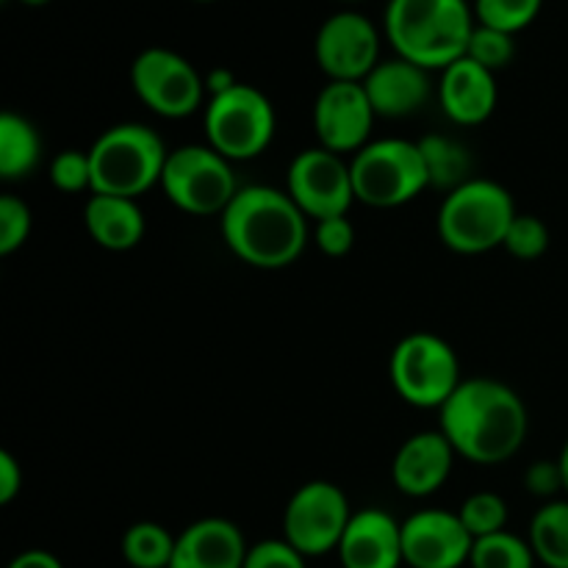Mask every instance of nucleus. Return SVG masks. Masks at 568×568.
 <instances>
[{"instance_id":"25","label":"nucleus","mask_w":568,"mask_h":568,"mask_svg":"<svg viewBox=\"0 0 568 568\" xmlns=\"http://www.w3.org/2000/svg\"><path fill=\"white\" fill-rule=\"evenodd\" d=\"M178 538L155 521H136L122 536V558L131 568H170Z\"/></svg>"},{"instance_id":"39","label":"nucleus","mask_w":568,"mask_h":568,"mask_svg":"<svg viewBox=\"0 0 568 568\" xmlns=\"http://www.w3.org/2000/svg\"><path fill=\"white\" fill-rule=\"evenodd\" d=\"M560 475H564V491H568V442L564 444V449H560Z\"/></svg>"},{"instance_id":"11","label":"nucleus","mask_w":568,"mask_h":568,"mask_svg":"<svg viewBox=\"0 0 568 568\" xmlns=\"http://www.w3.org/2000/svg\"><path fill=\"white\" fill-rule=\"evenodd\" d=\"M131 87L153 114L183 120L200 109L205 78L197 67L170 48H148L133 59Z\"/></svg>"},{"instance_id":"33","label":"nucleus","mask_w":568,"mask_h":568,"mask_svg":"<svg viewBox=\"0 0 568 568\" xmlns=\"http://www.w3.org/2000/svg\"><path fill=\"white\" fill-rule=\"evenodd\" d=\"M305 555L297 552L286 538H270L250 547L247 564L244 568H308Z\"/></svg>"},{"instance_id":"32","label":"nucleus","mask_w":568,"mask_h":568,"mask_svg":"<svg viewBox=\"0 0 568 568\" xmlns=\"http://www.w3.org/2000/svg\"><path fill=\"white\" fill-rule=\"evenodd\" d=\"M31 209L14 194L0 197V255H11L31 236Z\"/></svg>"},{"instance_id":"24","label":"nucleus","mask_w":568,"mask_h":568,"mask_svg":"<svg viewBox=\"0 0 568 568\" xmlns=\"http://www.w3.org/2000/svg\"><path fill=\"white\" fill-rule=\"evenodd\" d=\"M530 547L547 568H568V503L552 499L530 521Z\"/></svg>"},{"instance_id":"31","label":"nucleus","mask_w":568,"mask_h":568,"mask_svg":"<svg viewBox=\"0 0 568 568\" xmlns=\"http://www.w3.org/2000/svg\"><path fill=\"white\" fill-rule=\"evenodd\" d=\"M50 183L64 194L92 192V161L83 150H64L50 161Z\"/></svg>"},{"instance_id":"12","label":"nucleus","mask_w":568,"mask_h":568,"mask_svg":"<svg viewBox=\"0 0 568 568\" xmlns=\"http://www.w3.org/2000/svg\"><path fill=\"white\" fill-rule=\"evenodd\" d=\"M286 192L314 222L347 216L349 205L355 203L349 164L325 148H308L294 155L286 172Z\"/></svg>"},{"instance_id":"35","label":"nucleus","mask_w":568,"mask_h":568,"mask_svg":"<svg viewBox=\"0 0 568 568\" xmlns=\"http://www.w3.org/2000/svg\"><path fill=\"white\" fill-rule=\"evenodd\" d=\"M525 488L536 497H555L564 488L558 460H538L525 471Z\"/></svg>"},{"instance_id":"22","label":"nucleus","mask_w":568,"mask_h":568,"mask_svg":"<svg viewBox=\"0 0 568 568\" xmlns=\"http://www.w3.org/2000/svg\"><path fill=\"white\" fill-rule=\"evenodd\" d=\"M42 159V139L26 116L6 111L0 114V178L20 181L31 175Z\"/></svg>"},{"instance_id":"28","label":"nucleus","mask_w":568,"mask_h":568,"mask_svg":"<svg viewBox=\"0 0 568 568\" xmlns=\"http://www.w3.org/2000/svg\"><path fill=\"white\" fill-rule=\"evenodd\" d=\"M458 516L475 541L508 530V503L494 491H477L466 497Z\"/></svg>"},{"instance_id":"37","label":"nucleus","mask_w":568,"mask_h":568,"mask_svg":"<svg viewBox=\"0 0 568 568\" xmlns=\"http://www.w3.org/2000/svg\"><path fill=\"white\" fill-rule=\"evenodd\" d=\"M9 568H64L61 560L53 552H44V549H28V552L17 555L11 560Z\"/></svg>"},{"instance_id":"16","label":"nucleus","mask_w":568,"mask_h":568,"mask_svg":"<svg viewBox=\"0 0 568 568\" xmlns=\"http://www.w3.org/2000/svg\"><path fill=\"white\" fill-rule=\"evenodd\" d=\"M458 453L442 430H425L405 438L392 460L394 488L405 497H430L453 475Z\"/></svg>"},{"instance_id":"1","label":"nucleus","mask_w":568,"mask_h":568,"mask_svg":"<svg viewBox=\"0 0 568 568\" xmlns=\"http://www.w3.org/2000/svg\"><path fill=\"white\" fill-rule=\"evenodd\" d=\"M438 430L460 458L497 466L525 444L530 419L519 394L494 377H466L438 410Z\"/></svg>"},{"instance_id":"27","label":"nucleus","mask_w":568,"mask_h":568,"mask_svg":"<svg viewBox=\"0 0 568 568\" xmlns=\"http://www.w3.org/2000/svg\"><path fill=\"white\" fill-rule=\"evenodd\" d=\"M541 6L544 0H475L471 9H475L477 26L516 37L536 22V17L541 14Z\"/></svg>"},{"instance_id":"2","label":"nucleus","mask_w":568,"mask_h":568,"mask_svg":"<svg viewBox=\"0 0 568 568\" xmlns=\"http://www.w3.org/2000/svg\"><path fill=\"white\" fill-rule=\"evenodd\" d=\"M227 250L255 270H286L308 244V216L288 192L272 186H244L220 220Z\"/></svg>"},{"instance_id":"10","label":"nucleus","mask_w":568,"mask_h":568,"mask_svg":"<svg viewBox=\"0 0 568 568\" xmlns=\"http://www.w3.org/2000/svg\"><path fill=\"white\" fill-rule=\"evenodd\" d=\"M355 510L336 483L311 480L300 486L283 510V538L305 558L336 552Z\"/></svg>"},{"instance_id":"6","label":"nucleus","mask_w":568,"mask_h":568,"mask_svg":"<svg viewBox=\"0 0 568 568\" xmlns=\"http://www.w3.org/2000/svg\"><path fill=\"white\" fill-rule=\"evenodd\" d=\"M388 377L403 403L425 410H442L464 383L453 344L430 331L399 338L388 361Z\"/></svg>"},{"instance_id":"30","label":"nucleus","mask_w":568,"mask_h":568,"mask_svg":"<svg viewBox=\"0 0 568 568\" xmlns=\"http://www.w3.org/2000/svg\"><path fill=\"white\" fill-rule=\"evenodd\" d=\"M466 55L471 61H477L486 70L497 72L503 67H508L516 55V42L510 33L494 31V28L477 26L475 33L469 39V48H466Z\"/></svg>"},{"instance_id":"17","label":"nucleus","mask_w":568,"mask_h":568,"mask_svg":"<svg viewBox=\"0 0 568 568\" xmlns=\"http://www.w3.org/2000/svg\"><path fill=\"white\" fill-rule=\"evenodd\" d=\"M336 552L344 568H399L403 525L381 508L355 510Z\"/></svg>"},{"instance_id":"41","label":"nucleus","mask_w":568,"mask_h":568,"mask_svg":"<svg viewBox=\"0 0 568 568\" xmlns=\"http://www.w3.org/2000/svg\"><path fill=\"white\" fill-rule=\"evenodd\" d=\"M338 3H364V0H338Z\"/></svg>"},{"instance_id":"20","label":"nucleus","mask_w":568,"mask_h":568,"mask_svg":"<svg viewBox=\"0 0 568 568\" xmlns=\"http://www.w3.org/2000/svg\"><path fill=\"white\" fill-rule=\"evenodd\" d=\"M438 100L455 125H480L497 109V78L491 70L464 55L442 72Z\"/></svg>"},{"instance_id":"34","label":"nucleus","mask_w":568,"mask_h":568,"mask_svg":"<svg viewBox=\"0 0 568 568\" xmlns=\"http://www.w3.org/2000/svg\"><path fill=\"white\" fill-rule=\"evenodd\" d=\"M314 244L327 258H342L355 247V225L349 216H331V220L316 222Z\"/></svg>"},{"instance_id":"36","label":"nucleus","mask_w":568,"mask_h":568,"mask_svg":"<svg viewBox=\"0 0 568 568\" xmlns=\"http://www.w3.org/2000/svg\"><path fill=\"white\" fill-rule=\"evenodd\" d=\"M22 491V466L11 453H0V505H11Z\"/></svg>"},{"instance_id":"23","label":"nucleus","mask_w":568,"mask_h":568,"mask_svg":"<svg viewBox=\"0 0 568 568\" xmlns=\"http://www.w3.org/2000/svg\"><path fill=\"white\" fill-rule=\"evenodd\" d=\"M416 144L433 189H447L449 194L471 181V155L460 142L442 133H427Z\"/></svg>"},{"instance_id":"38","label":"nucleus","mask_w":568,"mask_h":568,"mask_svg":"<svg viewBox=\"0 0 568 568\" xmlns=\"http://www.w3.org/2000/svg\"><path fill=\"white\" fill-rule=\"evenodd\" d=\"M205 94H211V98H216V94L222 92H231L233 87H239L242 81H236V75H233L231 70H225V67H216V70L205 72Z\"/></svg>"},{"instance_id":"5","label":"nucleus","mask_w":568,"mask_h":568,"mask_svg":"<svg viewBox=\"0 0 568 568\" xmlns=\"http://www.w3.org/2000/svg\"><path fill=\"white\" fill-rule=\"evenodd\" d=\"M514 194L497 181L471 178L444 197L438 209V239L460 255H483L505 244L516 220Z\"/></svg>"},{"instance_id":"42","label":"nucleus","mask_w":568,"mask_h":568,"mask_svg":"<svg viewBox=\"0 0 568 568\" xmlns=\"http://www.w3.org/2000/svg\"><path fill=\"white\" fill-rule=\"evenodd\" d=\"M194 3H214V0H194Z\"/></svg>"},{"instance_id":"18","label":"nucleus","mask_w":568,"mask_h":568,"mask_svg":"<svg viewBox=\"0 0 568 568\" xmlns=\"http://www.w3.org/2000/svg\"><path fill=\"white\" fill-rule=\"evenodd\" d=\"M369 103L383 120H405L419 114L433 94L430 72L408 59L381 61L364 81Z\"/></svg>"},{"instance_id":"13","label":"nucleus","mask_w":568,"mask_h":568,"mask_svg":"<svg viewBox=\"0 0 568 568\" xmlns=\"http://www.w3.org/2000/svg\"><path fill=\"white\" fill-rule=\"evenodd\" d=\"M314 55L327 81L364 83L381 64V33L369 17L336 11L316 31Z\"/></svg>"},{"instance_id":"19","label":"nucleus","mask_w":568,"mask_h":568,"mask_svg":"<svg viewBox=\"0 0 568 568\" xmlns=\"http://www.w3.org/2000/svg\"><path fill=\"white\" fill-rule=\"evenodd\" d=\"M247 552L244 532L231 519L209 516L178 536L170 568H244Z\"/></svg>"},{"instance_id":"40","label":"nucleus","mask_w":568,"mask_h":568,"mask_svg":"<svg viewBox=\"0 0 568 568\" xmlns=\"http://www.w3.org/2000/svg\"><path fill=\"white\" fill-rule=\"evenodd\" d=\"M17 3H22V6H33V9H37V6H48L50 0H17Z\"/></svg>"},{"instance_id":"4","label":"nucleus","mask_w":568,"mask_h":568,"mask_svg":"<svg viewBox=\"0 0 568 568\" xmlns=\"http://www.w3.org/2000/svg\"><path fill=\"white\" fill-rule=\"evenodd\" d=\"M166 159L170 153L150 125L120 122L105 128L89 148L92 194L136 200L139 194L161 186Z\"/></svg>"},{"instance_id":"15","label":"nucleus","mask_w":568,"mask_h":568,"mask_svg":"<svg viewBox=\"0 0 568 568\" xmlns=\"http://www.w3.org/2000/svg\"><path fill=\"white\" fill-rule=\"evenodd\" d=\"M475 538L458 514L427 508L403 521V558L410 568H460L469 564Z\"/></svg>"},{"instance_id":"14","label":"nucleus","mask_w":568,"mask_h":568,"mask_svg":"<svg viewBox=\"0 0 568 568\" xmlns=\"http://www.w3.org/2000/svg\"><path fill=\"white\" fill-rule=\"evenodd\" d=\"M375 109L369 103L364 83L327 81V87L316 94L314 103V131L320 148L331 153H358L369 144L375 128Z\"/></svg>"},{"instance_id":"26","label":"nucleus","mask_w":568,"mask_h":568,"mask_svg":"<svg viewBox=\"0 0 568 568\" xmlns=\"http://www.w3.org/2000/svg\"><path fill=\"white\" fill-rule=\"evenodd\" d=\"M536 552L530 541L514 536V532H497V536L477 538L471 547V568H536Z\"/></svg>"},{"instance_id":"9","label":"nucleus","mask_w":568,"mask_h":568,"mask_svg":"<svg viewBox=\"0 0 568 568\" xmlns=\"http://www.w3.org/2000/svg\"><path fill=\"white\" fill-rule=\"evenodd\" d=\"M161 189L175 209L194 216H222L239 194L231 161L209 144H183L172 150Z\"/></svg>"},{"instance_id":"3","label":"nucleus","mask_w":568,"mask_h":568,"mask_svg":"<svg viewBox=\"0 0 568 568\" xmlns=\"http://www.w3.org/2000/svg\"><path fill=\"white\" fill-rule=\"evenodd\" d=\"M475 28V9L466 0H388L383 17L394 53L427 72H444L464 59Z\"/></svg>"},{"instance_id":"8","label":"nucleus","mask_w":568,"mask_h":568,"mask_svg":"<svg viewBox=\"0 0 568 568\" xmlns=\"http://www.w3.org/2000/svg\"><path fill=\"white\" fill-rule=\"evenodd\" d=\"M203 122L209 148L225 155L227 161L258 159L277 131L275 105L258 87L250 83H239L231 92L211 98Z\"/></svg>"},{"instance_id":"21","label":"nucleus","mask_w":568,"mask_h":568,"mask_svg":"<svg viewBox=\"0 0 568 568\" xmlns=\"http://www.w3.org/2000/svg\"><path fill=\"white\" fill-rule=\"evenodd\" d=\"M83 225L94 244L111 253H128L144 239V214L136 200L92 194L83 205Z\"/></svg>"},{"instance_id":"7","label":"nucleus","mask_w":568,"mask_h":568,"mask_svg":"<svg viewBox=\"0 0 568 568\" xmlns=\"http://www.w3.org/2000/svg\"><path fill=\"white\" fill-rule=\"evenodd\" d=\"M355 200L372 209H397L419 197L427 181L419 144L408 139H377L349 161Z\"/></svg>"},{"instance_id":"29","label":"nucleus","mask_w":568,"mask_h":568,"mask_svg":"<svg viewBox=\"0 0 568 568\" xmlns=\"http://www.w3.org/2000/svg\"><path fill=\"white\" fill-rule=\"evenodd\" d=\"M503 247L519 261L541 258L549 247V227L544 225V220H538V216L516 214V220L510 222Z\"/></svg>"}]
</instances>
